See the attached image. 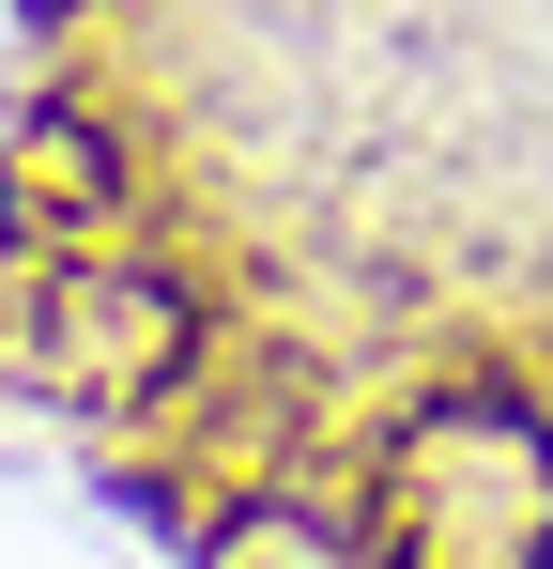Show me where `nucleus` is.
I'll list each match as a JSON object with an SVG mask.
<instances>
[{
	"instance_id": "nucleus-4",
	"label": "nucleus",
	"mask_w": 553,
	"mask_h": 569,
	"mask_svg": "<svg viewBox=\"0 0 553 569\" xmlns=\"http://www.w3.org/2000/svg\"><path fill=\"white\" fill-rule=\"evenodd\" d=\"M200 569H369V539L339 508H292V492H247L231 523H215V555Z\"/></svg>"
},
{
	"instance_id": "nucleus-3",
	"label": "nucleus",
	"mask_w": 553,
	"mask_h": 569,
	"mask_svg": "<svg viewBox=\"0 0 553 569\" xmlns=\"http://www.w3.org/2000/svg\"><path fill=\"white\" fill-rule=\"evenodd\" d=\"M123 123H92L78 93H31L0 123V262H92V247H123Z\"/></svg>"
},
{
	"instance_id": "nucleus-2",
	"label": "nucleus",
	"mask_w": 553,
	"mask_h": 569,
	"mask_svg": "<svg viewBox=\"0 0 553 569\" xmlns=\"http://www.w3.org/2000/svg\"><path fill=\"white\" fill-rule=\"evenodd\" d=\"M47 385H78V400H184L200 385V292L170 262H139V247H92V262H47Z\"/></svg>"
},
{
	"instance_id": "nucleus-1",
	"label": "nucleus",
	"mask_w": 553,
	"mask_h": 569,
	"mask_svg": "<svg viewBox=\"0 0 553 569\" xmlns=\"http://www.w3.org/2000/svg\"><path fill=\"white\" fill-rule=\"evenodd\" d=\"M369 569H553V431L523 385L446 370L369 431Z\"/></svg>"
}]
</instances>
